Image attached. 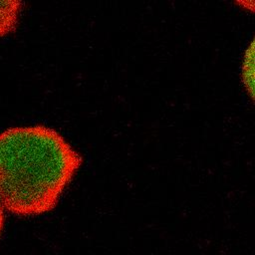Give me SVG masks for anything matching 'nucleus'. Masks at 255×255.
<instances>
[{
	"label": "nucleus",
	"mask_w": 255,
	"mask_h": 255,
	"mask_svg": "<svg viewBox=\"0 0 255 255\" xmlns=\"http://www.w3.org/2000/svg\"><path fill=\"white\" fill-rule=\"evenodd\" d=\"M22 3L19 1H0V36L13 32L18 24Z\"/></svg>",
	"instance_id": "2"
},
{
	"label": "nucleus",
	"mask_w": 255,
	"mask_h": 255,
	"mask_svg": "<svg viewBox=\"0 0 255 255\" xmlns=\"http://www.w3.org/2000/svg\"><path fill=\"white\" fill-rule=\"evenodd\" d=\"M3 224H4V209L0 204V234L3 229Z\"/></svg>",
	"instance_id": "4"
},
{
	"label": "nucleus",
	"mask_w": 255,
	"mask_h": 255,
	"mask_svg": "<svg viewBox=\"0 0 255 255\" xmlns=\"http://www.w3.org/2000/svg\"><path fill=\"white\" fill-rule=\"evenodd\" d=\"M248 54V52H247ZM253 49H251L250 54L248 56H245L244 59V65H243V76H244V82L247 88H250L252 90V82H253Z\"/></svg>",
	"instance_id": "3"
},
{
	"label": "nucleus",
	"mask_w": 255,
	"mask_h": 255,
	"mask_svg": "<svg viewBox=\"0 0 255 255\" xmlns=\"http://www.w3.org/2000/svg\"><path fill=\"white\" fill-rule=\"evenodd\" d=\"M82 163V154L50 127L8 128L0 133V204L21 216L52 210Z\"/></svg>",
	"instance_id": "1"
}]
</instances>
